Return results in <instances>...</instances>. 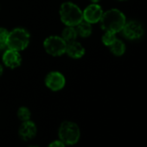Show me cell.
Here are the masks:
<instances>
[{
    "label": "cell",
    "mask_w": 147,
    "mask_h": 147,
    "mask_svg": "<svg viewBox=\"0 0 147 147\" xmlns=\"http://www.w3.org/2000/svg\"><path fill=\"white\" fill-rule=\"evenodd\" d=\"M100 26L104 31H111L115 34L121 32L126 23L125 14L118 9H110L103 12L100 21Z\"/></svg>",
    "instance_id": "obj_1"
},
{
    "label": "cell",
    "mask_w": 147,
    "mask_h": 147,
    "mask_svg": "<svg viewBox=\"0 0 147 147\" xmlns=\"http://www.w3.org/2000/svg\"><path fill=\"white\" fill-rule=\"evenodd\" d=\"M61 21L66 26H77L83 20V12L81 8L73 2L61 4L59 10Z\"/></svg>",
    "instance_id": "obj_2"
},
{
    "label": "cell",
    "mask_w": 147,
    "mask_h": 147,
    "mask_svg": "<svg viewBox=\"0 0 147 147\" xmlns=\"http://www.w3.org/2000/svg\"><path fill=\"white\" fill-rule=\"evenodd\" d=\"M30 41V33L23 28H16L9 32L7 48L16 51L24 50Z\"/></svg>",
    "instance_id": "obj_3"
},
{
    "label": "cell",
    "mask_w": 147,
    "mask_h": 147,
    "mask_svg": "<svg viewBox=\"0 0 147 147\" xmlns=\"http://www.w3.org/2000/svg\"><path fill=\"white\" fill-rule=\"evenodd\" d=\"M81 137L79 126L74 122L64 121L59 128V138L65 144L73 145L76 144Z\"/></svg>",
    "instance_id": "obj_4"
},
{
    "label": "cell",
    "mask_w": 147,
    "mask_h": 147,
    "mask_svg": "<svg viewBox=\"0 0 147 147\" xmlns=\"http://www.w3.org/2000/svg\"><path fill=\"white\" fill-rule=\"evenodd\" d=\"M67 42L61 36H50L43 42V48L45 51L52 56H61L65 54Z\"/></svg>",
    "instance_id": "obj_5"
},
{
    "label": "cell",
    "mask_w": 147,
    "mask_h": 147,
    "mask_svg": "<svg viewBox=\"0 0 147 147\" xmlns=\"http://www.w3.org/2000/svg\"><path fill=\"white\" fill-rule=\"evenodd\" d=\"M121 32L126 39L130 41H135L140 39L144 36V30L139 22L131 20L125 23Z\"/></svg>",
    "instance_id": "obj_6"
},
{
    "label": "cell",
    "mask_w": 147,
    "mask_h": 147,
    "mask_svg": "<svg viewBox=\"0 0 147 147\" xmlns=\"http://www.w3.org/2000/svg\"><path fill=\"white\" fill-rule=\"evenodd\" d=\"M45 85L51 91H60L66 84V79L61 73L58 71H52L45 77Z\"/></svg>",
    "instance_id": "obj_7"
},
{
    "label": "cell",
    "mask_w": 147,
    "mask_h": 147,
    "mask_svg": "<svg viewBox=\"0 0 147 147\" xmlns=\"http://www.w3.org/2000/svg\"><path fill=\"white\" fill-rule=\"evenodd\" d=\"M82 12L83 20L91 24H94L100 23L104 11L98 3H92L91 5H88Z\"/></svg>",
    "instance_id": "obj_8"
},
{
    "label": "cell",
    "mask_w": 147,
    "mask_h": 147,
    "mask_svg": "<svg viewBox=\"0 0 147 147\" xmlns=\"http://www.w3.org/2000/svg\"><path fill=\"white\" fill-rule=\"evenodd\" d=\"M3 63L10 68H16L21 65L22 57L19 51H16L13 49H6L2 56Z\"/></svg>",
    "instance_id": "obj_9"
},
{
    "label": "cell",
    "mask_w": 147,
    "mask_h": 147,
    "mask_svg": "<svg viewBox=\"0 0 147 147\" xmlns=\"http://www.w3.org/2000/svg\"><path fill=\"white\" fill-rule=\"evenodd\" d=\"M65 53L73 59H80L85 55V48L79 42L73 41L70 42H67L66 51Z\"/></svg>",
    "instance_id": "obj_10"
},
{
    "label": "cell",
    "mask_w": 147,
    "mask_h": 147,
    "mask_svg": "<svg viewBox=\"0 0 147 147\" xmlns=\"http://www.w3.org/2000/svg\"><path fill=\"white\" fill-rule=\"evenodd\" d=\"M36 134V125L30 120L24 121L19 128V135L24 140H30Z\"/></svg>",
    "instance_id": "obj_11"
},
{
    "label": "cell",
    "mask_w": 147,
    "mask_h": 147,
    "mask_svg": "<svg viewBox=\"0 0 147 147\" xmlns=\"http://www.w3.org/2000/svg\"><path fill=\"white\" fill-rule=\"evenodd\" d=\"M76 31L78 36H80L82 38H87L89 37L93 32V28H92V24L82 20L77 26H76Z\"/></svg>",
    "instance_id": "obj_12"
},
{
    "label": "cell",
    "mask_w": 147,
    "mask_h": 147,
    "mask_svg": "<svg viewBox=\"0 0 147 147\" xmlns=\"http://www.w3.org/2000/svg\"><path fill=\"white\" fill-rule=\"evenodd\" d=\"M108 48H109L111 53L116 56L123 55L125 52V49H126L125 42L123 41H121L120 39H118V38Z\"/></svg>",
    "instance_id": "obj_13"
},
{
    "label": "cell",
    "mask_w": 147,
    "mask_h": 147,
    "mask_svg": "<svg viewBox=\"0 0 147 147\" xmlns=\"http://www.w3.org/2000/svg\"><path fill=\"white\" fill-rule=\"evenodd\" d=\"M77 36H78V34H77L76 29V27H73V26H66L61 32V37L66 42L76 41Z\"/></svg>",
    "instance_id": "obj_14"
},
{
    "label": "cell",
    "mask_w": 147,
    "mask_h": 147,
    "mask_svg": "<svg viewBox=\"0 0 147 147\" xmlns=\"http://www.w3.org/2000/svg\"><path fill=\"white\" fill-rule=\"evenodd\" d=\"M116 39H117L116 34L113 32H111V31H105V33L103 34V36L101 37V41H102L103 44L107 47H109Z\"/></svg>",
    "instance_id": "obj_15"
},
{
    "label": "cell",
    "mask_w": 147,
    "mask_h": 147,
    "mask_svg": "<svg viewBox=\"0 0 147 147\" xmlns=\"http://www.w3.org/2000/svg\"><path fill=\"white\" fill-rule=\"evenodd\" d=\"M9 32L5 28H0V50L7 48V40Z\"/></svg>",
    "instance_id": "obj_16"
},
{
    "label": "cell",
    "mask_w": 147,
    "mask_h": 147,
    "mask_svg": "<svg viewBox=\"0 0 147 147\" xmlns=\"http://www.w3.org/2000/svg\"><path fill=\"white\" fill-rule=\"evenodd\" d=\"M18 117L22 121H27V120H30L31 117V113L29 108L25 107H22L18 111Z\"/></svg>",
    "instance_id": "obj_17"
},
{
    "label": "cell",
    "mask_w": 147,
    "mask_h": 147,
    "mask_svg": "<svg viewBox=\"0 0 147 147\" xmlns=\"http://www.w3.org/2000/svg\"><path fill=\"white\" fill-rule=\"evenodd\" d=\"M48 147H66V146H65V144L61 142V140H55V141H53Z\"/></svg>",
    "instance_id": "obj_18"
},
{
    "label": "cell",
    "mask_w": 147,
    "mask_h": 147,
    "mask_svg": "<svg viewBox=\"0 0 147 147\" xmlns=\"http://www.w3.org/2000/svg\"><path fill=\"white\" fill-rule=\"evenodd\" d=\"M3 73H4V67L1 64H0V76L3 75Z\"/></svg>",
    "instance_id": "obj_19"
},
{
    "label": "cell",
    "mask_w": 147,
    "mask_h": 147,
    "mask_svg": "<svg viewBox=\"0 0 147 147\" xmlns=\"http://www.w3.org/2000/svg\"><path fill=\"white\" fill-rule=\"evenodd\" d=\"M90 1L92 3H99L100 1H101V0H90Z\"/></svg>",
    "instance_id": "obj_20"
},
{
    "label": "cell",
    "mask_w": 147,
    "mask_h": 147,
    "mask_svg": "<svg viewBox=\"0 0 147 147\" xmlns=\"http://www.w3.org/2000/svg\"><path fill=\"white\" fill-rule=\"evenodd\" d=\"M117 1H120V2H123V1H126V0H117Z\"/></svg>",
    "instance_id": "obj_21"
},
{
    "label": "cell",
    "mask_w": 147,
    "mask_h": 147,
    "mask_svg": "<svg viewBox=\"0 0 147 147\" xmlns=\"http://www.w3.org/2000/svg\"><path fill=\"white\" fill-rule=\"evenodd\" d=\"M30 147H38V146H35V145H32V146H30Z\"/></svg>",
    "instance_id": "obj_22"
}]
</instances>
